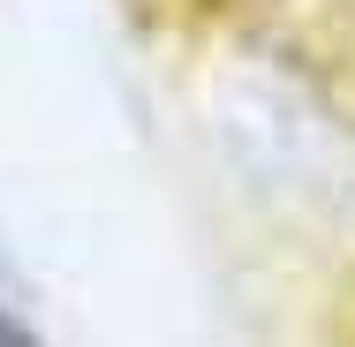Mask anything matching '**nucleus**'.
Returning a JSON list of instances; mask_svg holds the SVG:
<instances>
[{"label":"nucleus","mask_w":355,"mask_h":347,"mask_svg":"<svg viewBox=\"0 0 355 347\" xmlns=\"http://www.w3.org/2000/svg\"><path fill=\"white\" fill-rule=\"evenodd\" d=\"M0 347H38V340H31V332H23V325H15L8 310H0Z\"/></svg>","instance_id":"nucleus-1"}]
</instances>
